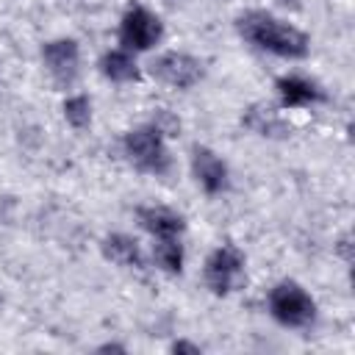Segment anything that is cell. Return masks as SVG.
Segmentation results:
<instances>
[{
    "label": "cell",
    "instance_id": "obj_9",
    "mask_svg": "<svg viewBox=\"0 0 355 355\" xmlns=\"http://www.w3.org/2000/svg\"><path fill=\"white\" fill-rule=\"evenodd\" d=\"M275 94H277V108L280 111H294V108H313L327 103L324 86L302 72H286L275 80Z\"/></svg>",
    "mask_w": 355,
    "mask_h": 355
},
{
    "label": "cell",
    "instance_id": "obj_6",
    "mask_svg": "<svg viewBox=\"0 0 355 355\" xmlns=\"http://www.w3.org/2000/svg\"><path fill=\"white\" fill-rule=\"evenodd\" d=\"M147 75L175 92H189L205 78V61L186 50H164L155 53L147 64Z\"/></svg>",
    "mask_w": 355,
    "mask_h": 355
},
{
    "label": "cell",
    "instance_id": "obj_5",
    "mask_svg": "<svg viewBox=\"0 0 355 355\" xmlns=\"http://www.w3.org/2000/svg\"><path fill=\"white\" fill-rule=\"evenodd\" d=\"M164 33H166L164 19L153 8L141 6V3H130L122 11L119 25H116V42H119V47H125V50H130L136 55L155 50L164 42Z\"/></svg>",
    "mask_w": 355,
    "mask_h": 355
},
{
    "label": "cell",
    "instance_id": "obj_3",
    "mask_svg": "<svg viewBox=\"0 0 355 355\" xmlns=\"http://www.w3.org/2000/svg\"><path fill=\"white\" fill-rule=\"evenodd\" d=\"M266 313L286 330H308L316 324L319 305L300 280L283 277L266 291Z\"/></svg>",
    "mask_w": 355,
    "mask_h": 355
},
{
    "label": "cell",
    "instance_id": "obj_15",
    "mask_svg": "<svg viewBox=\"0 0 355 355\" xmlns=\"http://www.w3.org/2000/svg\"><path fill=\"white\" fill-rule=\"evenodd\" d=\"M61 114H64V122L75 130V133H83L92 128V119H94V105H92V97L83 94V92H69L61 103Z\"/></svg>",
    "mask_w": 355,
    "mask_h": 355
},
{
    "label": "cell",
    "instance_id": "obj_7",
    "mask_svg": "<svg viewBox=\"0 0 355 355\" xmlns=\"http://www.w3.org/2000/svg\"><path fill=\"white\" fill-rule=\"evenodd\" d=\"M42 67L58 89L69 92L80 80V72H83V53H80L78 39L72 36L47 39L42 44Z\"/></svg>",
    "mask_w": 355,
    "mask_h": 355
},
{
    "label": "cell",
    "instance_id": "obj_13",
    "mask_svg": "<svg viewBox=\"0 0 355 355\" xmlns=\"http://www.w3.org/2000/svg\"><path fill=\"white\" fill-rule=\"evenodd\" d=\"M241 125L261 136V139H286L291 133V125L286 122V116L280 114V108L266 105V103H252L244 114H241Z\"/></svg>",
    "mask_w": 355,
    "mask_h": 355
},
{
    "label": "cell",
    "instance_id": "obj_8",
    "mask_svg": "<svg viewBox=\"0 0 355 355\" xmlns=\"http://www.w3.org/2000/svg\"><path fill=\"white\" fill-rule=\"evenodd\" d=\"M189 172L197 183V189L208 197H222L233 189L230 164L208 144H191L189 150Z\"/></svg>",
    "mask_w": 355,
    "mask_h": 355
},
{
    "label": "cell",
    "instance_id": "obj_10",
    "mask_svg": "<svg viewBox=\"0 0 355 355\" xmlns=\"http://www.w3.org/2000/svg\"><path fill=\"white\" fill-rule=\"evenodd\" d=\"M100 252L108 263L125 269V272H144L147 269V255H144V247L139 244L136 236L130 233H122V230H114V233H105L100 239Z\"/></svg>",
    "mask_w": 355,
    "mask_h": 355
},
{
    "label": "cell",
    "instance_id": "obj_16",
    "mask_svg": "<svg viewBox=\"0 0 355 355\" xmlns=\"http://www.w3.org/2000/svg\"><path fill=\"white\" fill-rule=\"evenodd\" d=\"M169 352H191V355H200V352H202V347H200V344H194V341L178 338V341H172V344H169Z\"/></svg>",
    "mask_w": 355,
    "mask_h": 355
},
{
    "label": "cell",
    "instance_id": "obj_1",
    "mask_svg": "<svg viewBox=\"0 0 355 355\" xmlns=\"http://www.w3.org/2000/svg\"><path fill=\"white\" fill-rule=\"evenodd\" d=\"M236 33L252 50L283 61H302L311 55V36L266 8H244L236 17Z\"/></svg>",
    "mask_w": 355,
    "mask_h": 355
},
{
    "label": "cell",
    "instance_id": "obj_14",
    "mask_svg": "<svg viewBox=\"0 0 355 355\" xmlns=\"http://www.w3.org/2000/svg\"><path fill=\"white\" fill-rule=\"evenodd\" d=\"M150 261H153V266L158 272H164L169 277H180L183 275V266H186V244H183V236L153 239Z\"/></svg>",
    "mask_w": 355,
    "mask_h": 355
},
{
    "label": "cell",
    "instance_id": "obj_2",
    "mask_svg": "<svg viewBox=\"0 0 355 355\" xmlns=\"http://www.w3.org/2000/svg\"><path fill=\"white\" fill-rule=\"evenodd\" d=\"M122 155L136 172L150 178H169L175 172L169 136L150 119L122 133Z\"/></svg>",
    "mask_w": 355,
    "mask_h": 355
},
{
    "label": "cell",
    "instance_id": "obj_17",
    "mask_svg": "<svg viewBox=\"0 0 355 355\" xmlns=\"http://www.w3.org/2000/svg\"><path fill=\"white\" fill-rule=\"evenodd\" d=\"M97 352H128V347H122V344H100Z\"/></svg>",
    "mask_w": 355,
    "mask_h": 355
},
{
    "label": "cell",
    "instance_id": "obj_12",
    "mask_svg": "<svg viewBox=\"0 0 355 355\" xmlns=\"http://www.w3.org/2000/svg\"><path fill=\"white\" fill-rule=\"evenodd\" d=\"M97 72L108 83H116V86H128V83H136L141 78V67L136 61V53H130L125 47L103 50L97 58Z\"/></svg>",
    "mask_w": 355,
    "mask_h": 355
},
{
    "label": "cell",
    "instance_id": "obj_11",
    "mask_svg": "<svg viewBox=\"0 0 355 355\" xmlns=\"http://www.w3.org/2000/svg\"><path fill=\"white\" fill-rule=\"evenodd\" d=\"M136 225L150 236V239H172V236H183L186 233V216L169 205H139L133 211Z\"/></svg>",
    "mask_w": 355,
    "mask_h": 355
},
{
    "label": "cell",
    "instance_id": "obj_4",
    "mask_svg": "<svg viewBox=\"0 0 355 355\" xmlns=\"http://www.w3.org/2000/svg\"><path fill=\"white\" fill-rule=\"evenodd\" d=\"M202 283L214 297H230L247 283V255L233 241L216 244L202 261Z\"/></svg>",
    "mask_w": 355,
    "mask_h": 355
}]
</instances>
